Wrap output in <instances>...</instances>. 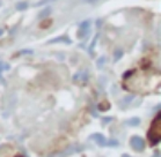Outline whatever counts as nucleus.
Segmentation results:
<instances>
[{"label": "nucleus", "mask_w": 161, "mask_h": 157, "mask_svg": "<svg viewBox=\"0 0 161 157\" xmlns=\"http://www.w3.org/2000/svg\"><path fill=\"white\" fill-rule=\"evenodd\" d=\"M91 139L94 140L99 146L101 147H114V146H118V141L116 140H111V139H106L102 134L100 133H95V134H92Z\"/></svg>", "instance_id": "2"}, {"label": "nucleus", "mask_w": 161, "mask_h": 157, "mask_svg": "<svg viewBox=\"0 0 161 157\" xmlns=\"http://www.w3.org/2000/svg\"><path fill=\"white\" fill-rule=\"evenodd\" d=\"M50 1H53V0H43V1H40V3L37 4V6H40V5H44V4H47V3H50Z\"/></svg>", "instance_id": "8"}, {"label": "nucleus", "mask_w": 161, "mask_h": 157, "mask_svg": "<svg viewBox=\"0 0 161 157\" xmlns=\"http://www.w3.org/2000/svg\"><path fill=\"white\" fill-rule=\"evenodd\" d=\"M85 3H96V1H99V0H84Z\"/></svg>", "instance_id": "10"}, {"label": "nucleus", "mask_w": 161, "mask_h": 157, "mask_svg": "<svg viewBox=\"0 0 161 157\" xmlns=\"http://www.w3.org/2000/svg\"><path fill=\"white\" fill-rule=\"evenodd\" d=\"M147 139L150 141L151 146H157L161 140V114L160 112L153 119L151 127L147 132Z\"/></svg>", "instance_id": "1"}, {"label": "nucleus", "mask_w": 161, "mask_h": 157, "mask_svg": "<svg viewBox=\"0 0 161 157\" xmlns=\"http://www.w3.org/2000/svg\"><path fill=\"white\" fill-rule=\"evenodd\" d=\"M123 157H130L129 155H123Z\"/></svg>", "instance_id": "11"}, {"label": "nucleus", "mask_w": 161, "mask_h": 157, "mask_svg": "<svg viewBox=\"0 0 161 157\" xmlns=\"http://www.w3.org/2000/svg\"><path fill=\"white\" fill-rule=\"evenodd\" d=\"M139 123H140L139 118H133V119H131V121H128L126 124L131 125V126H137V125H139Z\"/></svg>", "instance_id": "5"}, {"label": "nucleus", "mask_w": 161, "mask_h": 157, "mask_svg": "<svg viewBox=\"0 0 161 157\" xmlns=\"http://www.w3.org/2000/svg\"><path fill=\"white\" fill-rule=\"evenodd\" d=\"M89 21H85L81 23L80 28H79V31H78V36L80 38H84L86 35L88 34V28H89Z\"/></svg>", "instance_id": "4"}, {"label": "nucleus", "mask_w": 161, "mask_h": 157, "mask_svg": "<svg viewBox=\"0 0 161 157\" xmlns=\"http://www.w3.org/2000/svg\"><path fill=\"white\" fill-rule=\"evenodd\" d=\"M63 40H64V42H66V43H71V40L65 39L64 37H63V38H58V39H53V40H51V42H52V43H55V42H63Z\"/></svg>", "instance_id": "7"}, {"label": "nucleus", "mask_w": 161, "mask_h": 157, "mask_svg": "<svg viewBox=\"0 0 161 157\" xmlns=\"http://www.w3.org/2000/svg\"><path fill=\"white\" fill-rule=\"evenodd\" d=\"M21 7L26 8V7H27V3H25V4H23V3H22V4L18 5V9H20V8H21Z\"/></svg>", "instance_id": "9"}, {"label": "nucleus", "mask_w": 161, "mask_h": 157, "mask_svg": "<svg viewBox=\"0 0 161 157\" xmlns=\"http://www.w3.org/2000/svg\"><path fill=\"white\" fill-rule=\"evenodd\" d=\"M8 68H9V66H7L6 64H1V62H0V73L5 70H8Z\"/></svg>", "instance_id": "6"}, {"label": "nucleus", "mask_w": 161, "mask_h": 157, "mask_svg": "<svg viewBox=\"0 0 161 157\" xmlns=\"http://www.w3.org/2000/svg\"><path fill=\"white\" fill-rule=\"evenodd\" d=\"M16 157H23V156H16Z\"/></svg>", "instance_id": "12"}, {"label": "nucleus", "mask_w": 161, "mask_h": 157, "mask_svg": "<svg viewBox=\"0 0 161 157\" xmlns=\"http://www.w3.org/2000/svg\"><path fill=\"white\" fill-rule=\"evenodd\" d=\"M130 144L136 151H143L145 148V142L140 136H132L130 140Z\"/></svg>", "instance_id": "3"}]
</instances>
